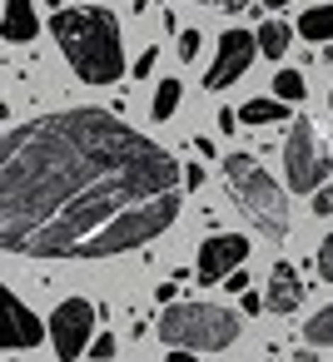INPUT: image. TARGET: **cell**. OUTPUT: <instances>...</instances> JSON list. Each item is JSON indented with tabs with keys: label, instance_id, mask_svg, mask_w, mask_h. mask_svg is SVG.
<instances>
[{
	"label": "cell",
	"instance_id": "cell-19",
	"mask_svg": "<svg viewBox=\"0 0 333 362\" xmlns=\"http://www.w3.org/2000/svg\"><path fill=\"white\" fill-rule=\"evenodd\" d=\"M90 362H115V337H110V332H100V337L90 342Z\"/></svg>",
	"mask_w": 333,
	"mask_h": 362
},
{
	"label": "cell",
	"instance_id": "cell-15",
	"mask_svg": "<svg viewBox=\"0 0 333 362\" xmlns=\"http://www.w3.org/2000/svg\"><path fill=\"white\" fill-rule=\"evenodd\" d=\"M303 337H308L313 347H333V303H323V308L303 322Z\"/></svg>",
	"mask_w": 333,
	"mask_h": 362
},
{
	"label": "cell",
	"instance_id": "cell-12",
	"mask_svg": "<svg viewBox=\"0 0 333 362\" xmlns=\"http://www.w3.org/2000/svg\"><path fill=\"white\" fill-rule=\"evenodd\" d=\"M239 119L244 124H254V129H264V124H273V119H293L288 115V100H249V105H239Z\"/></svg>",
	"mask_w": 333,
	"mask_h": 362
},
{
	"label": "cell",
	"instance_id": "cell-1",
	"mask_svg": "<svg viewBox=\"0 0 333 362\" xmlns=\"http://www.w3.org/2000/svg\"><path fill=\"white\" fill-rule=\"evenodd\" d=\"M184 169L105 110H60L0 144V248L16 258H115L179 218Z\"/></svg>",
	"mask_w": 333,
	"mask_h": 362
},
{
	"label": "cell",
	"instance_id": "cell-13",
	"mask_svg": "<svg viewBox=\"0 0 333 362\" xmlns=\"http://www.w3.org/2000/svg\"><path fill=\"white\" fill-rule=\"evenodd\" d=\"M254 35H259V50H264L269 60H283V55H288V45H293V30H288L283 21H264Z\"/></svg>",
	"mask_w": 333,
	"mask_h": 362
},
{
	"label": "cell",
	"instance_id": "cell-4",
	"mask_svg": "<svg viewBox=\"0 0 333 362\" xmlns=\"http://www.w3.org/2000/svg\"><path fill=\"white\" fill-rule=\"evenodd\" d=\"M239 337V313L224 303H169L159 313V342L189 352H224Z\"/></svg>",
	"mask_w": 333,
	"mask_h": 362
},
{
	"label": "cell",
	"instance_id": "cell-23",
	"mask_svg": "<svg viewBox=\"0 0 333 362\" xmlns=\"http://www.w3.org/2000/svg\"><path fill=\"white\" fill-rule=\"evenodd\" d=\"M244 119H239V110H219V134H234Z\"/></svg>",
	"mask_w": 333,
	"mask_h": 362
},
{
	"label": "cell",
	"instance_id": "cell-5",
	"mask_svg": "<svg viewBox=\"0 0 333 362\" xmlns=\"http://www.w3.org/2000/svg\"><path fill=\"white\" fill-rule=\"evenodd\" d=\"M283 174H288V189H298V194H318L323 179L333 174V149H328V139H323L308 119H288Z\"/></svg>",
	"mask_w": 333,
	"mask_h": 362
},
{
	"label": "cell",
	"instance_id": "cell-2",
	"mask_svg": "<svg viewBox=\"0 0 333 362\" xmlns=\"http://www.w3.org/2000/svg\"><path fill=\"white\" fill-rule=\"evenodd\" d=\"M50 30L60 40V55L85 85H115L125 75V40L120 21L105 6H80V11H55Z\"/></svg>",
	"mask_w": 333,
	"mask_h": 362
},
{
	"label": "cell",
	"instance_id": "cell-24",
	"mask_svg": "<svg viewBox=\"0 0 333 362\" xmlns=\"http://www.w3.org/2000/svg\"><path fill=\"white\" fill-rule=\"evenodd\" d=\"M224 288H229V293H244V288H249V273H244V268H234V273L224 278Z\"/></svg>",
	"mask_w": 333,
	"mask_h": 362
},
{
	"label": "cell",
	"instance_id": "cell-20",
	"mask_svg": "<svg viewBox=\"0 0 333 362\" xmlns=\"http://www.w3.org/2000/svg\"><path fill=\"white\" fill-rule=\"evenodd\" d=\"M194 55H199V30H179V60L189 65Z\"/></svg>",
	"mask_w": 333,
	"mask_h": 362
},
{
	"label": "cell",
	"instance_id": "cell-17",
	"mask_svg": "<svg viewBox=\"0 0 333 362\" xmlns=\"http://www.w3.org/2000/svg\"><path fill=\"white\" fill-rule=\"evenodd\" d=\"M303 90H308V85H303V75H298V70H278V75H273V95H278V100L298 105V100H303Z\"/></svg>",
	"mask_w": 333,
	"mask_h": 362
},
{
	"label": "cell",
	"instance_id": "cell-18",
	"mask_svg": "<svg viewBox=\"0 0 333 362\" xmlns=\"http://www.w3.org/2000/svg\"><path fill=\"white\" fill-rule=\"evenodd\" d=\"M313 263H318V278L323 283H333V233L318 243V253H313Z\"/></svg>",
	"mask_w": 333,
	"mask_h": 362
},
{
	"label": "cell",
	"instance_id": "cell-9",
	"mask_svg": "<svg viewBox=\"0 0 333 362\" xmlns=\"http://www.w3.org/2000/svg\"><path fill=\"white\" fill-rule=\"evenodd\" d=\"M40 337H50V327H40V317L21 303V293L6 288V347L26 352V347H40Z\"/></svg>",
	"mask_w": 333,
	"mask_h": 362
},
{
	"label": "cell",
	"instance_id": "cell-6",
	"mask_svg": "<svg viewBox=\"0 0 333 362\" xmlns=\"http://www.w3.org/2000/svg\"><path fill=\"white\" fill-rule=\"evenodd\" d=\"M95 317H100V308H95V303H85V298H65V303L50 313V347H55V357H60V362L90 357Z\"/></svg>",
	"mask_w": 333,
	"mask_h": 362
},
{
	"label": "cell",
	"instance_id": "cell-8",
	"mask_svg": "<svg viewBox=\"0 0 333 362\" xmlns=\"http://www.w3.org/2000/svg\"><path fill=\"white\" fill-rule=\"evenodd\" d=\"M249 258V238L239 233H214L199 243V283H224L234 268H244Z\"/></svg>",
	"mask_w": 333,
	"mask_h": 362
},
{
	"label": "cell",
	"instance_id": "cell-7",
	"mask_svg": "<svg viewBox=\"0 0 333 362\" xmlns=\"http://www.w3.org/2000/svg\"><path fill=\"white\" fill-rule=\"evenodd\" d=\"M254 55H264V50H259V35H249V30H224V35H219V55H214V65H209V75H204V90H229V85L254 65Z\"/></svg>",
	"mask_w": 333,
	"mask_h": 362
},
{
	"label": "cell",
	"instance_id": "cell-11",
	"mask_svg": "<svg viewBox=\"0 0 333 362\" xmlns=\"http://www.w3.org/2000/svg\"><path fill=\"white\" fill-rule=\"evenodd\" d=\"M40 35V16L30 0H6V16H0V40H11V45H26Z\"/></svg>",
	"mask_w": 333,
	"mask_h": 362
},
{
	"label": "cell",
	"instance_id": "cell-16",
	"mask_svg": "<svg viewBox=\"0 0 333 362\" xmlns=\"http://www.w3.org/2000/svg\"><path fill=\"white\" fill-rule=\"evenodd\" d=\"M179 95H184V90H179V80H159L154 100H149V115H154V119H169V115L179 110Z\"/></svg>",
	"mask_w": 333,
	"mask_h": 362
},
{
	"label": "cell",
	"instance_id": "cell-14",
	"mask_svg": "<svg viewBox=\"0 0 333 362\" xmlns=\"http://www.w3.org/2000/svg\"><path fill=\"white\" fill-rule=\"evenodd\" d=\"M298 35L303 40H333V6H313V11H303L298 16Z\"/></svg>",
	"mask_w": 333,
	"mask_h": 362
},
{
	"label": "cell",
	"instance_id": "cell-3",
	"mask_svg": "<svg viewBox=\"0 0 333 362\" xmlns=\"http://www.w3.org/2000/svg\"><path fill=\"white\" fill-rule=\"evenodd\" d=\"M224 179H229V199L239 204V214L259 233H269V238L288 233V199H283V189L273 184V174L254 154H244V149L224 154Z\"/></svg>",
	"mask_w": 333,
	"mask_h": 362
},
{
	"label": "cell",
	"instance_id": "cell-29",
	"mask_svg": "<svg viewBox=\"0 0 333 362\" xmlns=\"http://www.w3.org/2000/svg\"><path fill=\"white\" fill-rule=\"evenodd\" d=\"M264 6H273V11H283V6H288V0H264Z\"/></svg>",
	"mask_w": 333,
	"mask_h": 362
},
{
	"label": "cell",
	"instance_id": "cell-28",
	"mask_svg": "<svg viewBox=\"0 0 333 362\" xmlns=\"http://www.w3.org/2000/svg\"><path fill=\"white\" fill-rule=\"evenodd\" d=\"M169 362H199V357H194L189 347H174V352H169Z\"/></svg>",
	"mask_w": 333,
	"mask_h": 362
},
{
	"label": "cell",
	"instance_id": "cell-10",
	"mask_svg": "<svg viewBox=\"0 0 333 362\" xmlns=\"http://www.w3.org/2000/svg\"><path fill=\"white\" fill-rule=\"evenodd\" d=\"M264 303H269V313H298V303H303V278H298V268L293 263H273L269 268V293H264Z\"/></svg>",
	"mask_w": 333,
	"mask_h": 362
},
{
	"label": "cell",
	"instance_id": "cell-25",
	"mask_svg": "<svg viewBox=\"0 0 333 362\" xmlns=\"http://www.w3.org/2000/svg\"><path fill=\"white\" fill-rule=\"evenodd\" d=\"M239 303H244V313H259V308H269V303H264V298H259V293H249V288H244V293H239Z\"/></svg>",
	"mask_w": 333,
	"mask_h": 362
},
{
	"label": "cell",
	"instance_id": "cell-22",
	"mask_svg": "<svg viewBox=\"0 0 333 362\" xmlns=\"http://www.w3.org/2000/svg\"><path fill=\"white\" fill-rule=\"evenodd\" d=\"M154 65H159V50H145V55L135 60V75L145 80V75H154Z\"/></svg>",
	"mask_w": 333,
	"mask_h": 362
},
{
	"label": "cell",
	"instance_id": "cell-26",
	"mask_svg": "<svg viewBox=\"0 0 333 362\" xmlns=\"http://www.w3.org/2000/svg\"><path fill=\"white\" fill-rule=\"evenodd\" d=\"M194 6H199V0H194ZM204 6H214V11H244L249 0H204Z\"/></svg>",
	"mask_w": 333,
	"mask_h": 362
},
{
	"label": "cell",
	"instance_id": "cell-27",
	"mask_svg": "<svg viewBox=\"0 0 333 362\" xmlns=\"http://www.w3.org/2000/svg\"><path fill=\"white\" fill-rule=\"evenodd\" d=\"M184 184H189V189H199V184H204V169H199V164H189V169H184Z\"/></svg>",
	"mask_w": 333,
	"mask_h": 362
},
{
	"label": "cell",
	"instance_id": "cell-21",
	"mask_svg": "<svg viewBox=\"0 0 333 362\" xmlns=\"http://www.w3.org/2000/svg\"><path fill=\"white\" fill-rule=\"evenodd\" d=\"M313 214H318V218H323V214H333V179L318 189V199H313Z\"/></svg>",
	"mask_w": 333,
	"mask_h": 362
}]
</instances>
